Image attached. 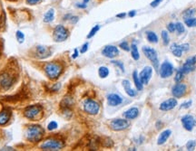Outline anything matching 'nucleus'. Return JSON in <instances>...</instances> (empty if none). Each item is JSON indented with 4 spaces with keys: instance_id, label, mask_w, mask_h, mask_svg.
<instances>
[{
    "instance_id": "412c9836",
    "label": "nucleus",
    "mask_w": 196,
    "mask_h": 151,
    "mask_svg": "<svg viewBox=\"0 0 196 151\" xmlns=\"http://www.w3.org/2000/svg\"><path fill=\"white\" fill-rule=\"evenodd\" d=\"M171 134H172V131H171L170 129H165V130H163V131L160 134V136H159V137H158L157 144H158V145H163V144L167 141V139L170 137Z\"/></svg>"
},
{
    "instance_id": "a18cd8bd",
    "label": "nucleus",
    "mask_w": 196,
    "mask_h": 151,
    "mask_svg": "<svg viewBox=\"0 0 196 151\" xmlns=\"http://www.w3.org/2000/svg\"><path fill=\"white\" fill-rule=\"evenodd\" d=\"M162 0H153V1L151 2L150 5H151L152 8H156V7H158L162 3Z\"/></svg>"
},
{
    "instance_id": "39448f33",
    "label": "nucleus",
    "mask_w": 196,
    "mask_h": 151,
    "mask_svg": "<svg viewBox=\"0 0 196 151\" xmlns=\"http://www.w3.org/2000/svg\"><path fill=\"white\" fill-rule=\"evenodd\" d=\"M143 52L144 55L146 56V58H148L152 62L154 69L157 71L158 67H159V60H158V55H157L156 51L152 47L143 46Z\"/></svg>"
},
{
    "instance_id": "79ce46f5",
    "label": "nucleus",
    "mask_w": 196,
    "mask_h": 151,
    "mask_svg": "<svg viewBox=\"0 0 196 151\" xmlns=\"http://www.w3.org/2000/svg\"><path fill=\"white\" fill-rule=\"evenodd\" d=\"M167 30L170 33H173L175 32V24L174 23H169L167 25Z\"/></svg>"
},
{
    "instance_id": "72a5a7b5",
    "label": "nucleus",
    "mask_w": 196,
    "mask_h": 151,
    "mask_svg": "<svg viewBox=\"0 0 196 151\" xmlns=\"http://www.w3.org/2000/svg\"><path fill=\"white\" fill-rule=\"evenodd\" d=\"M162 39L163 41L164 45H168V44L170 42V37H169V35H168L167 31H162Z\"/></svg>"
},
{
    "instance_id": "aec40b11",
    "label": "nucleus",
    "mask_w": 196,
    "mask_h": 151,
    "mask_svg": "<svg viewBox=\"0 0 196 151\" xmlns=\"http://www.w3.org/2000/svg\"><path fill=\"white\" fill-rule=\"evenodd\" d=\"M10 117H11V112L9 110L4 109L2 111H0V125L1 126L6 125L10 119Z\"/></svg>"
},
{
    "instance_id": "7ed1b4c3",
    "label": "nucleus",
    "mask_w": 196,
    "mask_h": 151,
    "mask_svg": "<svg viewBox=\"0 0 196 151\" xmlns=\"http://www.w3.org/2000/svg\"><path fill=\"white\" fill-rule=\"evenodd\" d=\"M24 113H25L26 118L31 120H37L43 115L42 108L39 105H32V106L27 107L25 109Z\"/></svg>"
},
{
    "instance_id": "4d7b16f0",
    "label": "nucleus",
    "mask_w": 196,
    "mask_h": 151,
    "mask_svg": "<svg viewBox=\"0 0 196 151\" xmlns=\"http://www.w3.org/2000/svg\"><path fill=\"white\" fill-rule=\"evenodd\" d=\"M83 1H84L83 3H85V4H88V2L90 1V0H83Z\"/></svg>"
},
{
    "instance_id": "a878e982",
    "label": "nucleus",
    "mask_w": 196,
    "mask_h": 151,
    "mask_svg": "<svg viewBox=\"0 0 196 151\" xmlns=\"http://www.w3.org/2000/svg\"><path fill=\"white\" fill-rule=\"evenodd\" d=\"M146 37H147V40L152 44H157L158 43V36L153 31L146 32Z\"/></svg>"
},
{
    "instance_id": "9b49d317",
    "label": "nucleus",
    "mask_w": 196,
    "mask_h": 151,
    "mask_svg": "<svg viewBox=\"0 0 196 151\" xmlns=\"http://www.w3.org/2000/svg\"><path fill=\"white\" fill-rule=\"evenodd\" d=\"M187 91V86L184 83L182 82H177L172 89V94L173 95L174 98H182L185 95Z\"/></svg>"
},
{
    "instance_id": "ddd939ff",
    "label": "nucleus",
    "mask_w": 196,
    "mask_h": 151,
    "mask_svg": "<svg viewBox=\"0 0 196 151\" xmlns=\"http://www.w3.org/2000/svg\"><path fill=\"white\" fill-rule=\"evenodd\" d=\"M102 54L107 58L113 59L114 57H116L119 54V50L116 46L114 45H106L103 51H102Z\"/></svg>"
},
{
    "instance_id": "4468645a",
    "label": "nucleus",
    "mask_w": 196,
    "mask_h": 151,
    "mask_svg": "<svg viewBox=\"0 0 196 151\" xmlns=\"http://www.w3.org/2000/svg\"><path fill=\"white\" fill-rule=\"evenodd\" d=\"M177 100L174 99V98H170L166 100H164L163 102H162L160 104V110L162 111H169V110H172V109H174L176 106H177Z\"/></svg>"
},
{
    "instance_id": "c9c22d12",
    "label": "nucleus",
    "mask_w": 196,
    "mask_h": 151,
    "mask_svg": "<svg viewBox=\"0 0 196 151\" xmlns=\"http://www.w3.org/2000/svg\"><path fill=\"white\" fill-rule=\"evenodd\" d=\"M195 146H196V141H195V140H189V141L187 142V144H186V148H187V150H189V151L194 150Z\"/></svg>"
},
{
    "instance_id": "f03ea898",
    "label": "nucleus",
    "mask_w": 196,
    "mask_h": 151,
    "mask_svg": "<svg viewBox=\"0 0 196 151\" xmlns=\"http://www.w3.org/2000/svg\"><path fill=\"white\" fill-rule=\"evenodd\" d=\"M44 136V129L38 125H33L28 127L27 131V138L30 142H39Z\"/></svg>"
},
{
    "instance_id": "bb28decb",
    "label": "nucleus",
    "mask_w": 196,
    "mask_h": 151,
    "mask_svg": "<svg viewBox=\"0 0 196 151\" xmlns=\"http://www.w3.org/2000/svg\"><path fill=\"white\" fill-rule=\"evenodd\" d=\"M74 103H75V101H74V100H73L71 97H66V98H64V100H62L61 105H62V107H64L65 109H69L72 105H74Z\"/></svg>"
},
{
    "instance_id": "c03bdc74",
    "label": "nucleus",
    "mask_w": 196,
    "mask_h": 151,
    "mask_svg": "<svg viewBox=\"0 0 196 151\" xmlns=\"http://www.w3.org/2000/svg\"><path fill=\"white\" fill-rule=\"evenodd\" d=\"M191 102H192L191 100H188V101H186V102L182 103L180 109H189V108L191 107Z\"/></svg>"
},
{
    "instance_id": "f257e3e1",
    "label": "nucleus",
    "mask_w": 196,
    "mask_h": 151,
    "mask_svg": "<svg viewBox=\"0 0 196 151\" xmlns=\"http://www.w3.org/2000/svg\"><path fill=\"white\" fill-rule=\"evenodd\" d=\"M45 72L47 76L50 80H56L57 79L63 72V66L56 63V62H51L47 63L45 65Z\"/></svg>"
},
{
    "instance_id": "f8f14e48",
    "label": "nucleus",
    "mask_w": 196,
    "mask_h": 151,
    "mask_svg": "<svg viewBox=\"0 0 196 151\" xmlns=\"http://www.w3.org/2000/svg\"><path fill=\"white\" fill-rule=\"evenodd\" d=\"M153 74V68L150 66H146L143 69V71L139 74V78L143 85H147L151 80Z\"/></svg>"
},
{
    "instance_id": "4c0bfd02",
    "label": "nucleus",
    "mask_w": 196,
    "mask_h": 151,
    "mask_svg": "<svg viewBox=\"0 0 196 151\" xmlns=\"http://www.w3.org/2000/svg\"><path fill=\"white\" fill-rule=\"evenodd\" d=\"M16 37H17L18 41L20 44H22V43L24 42V40H25V35H24L21 31H18V32H17Z\"/></svg>"
},
{
    "instance_id": "a19ab883",
    "label": "nucleus",
    "mask_w": 196,
    "mask_h": 151,
    "mask_svg": "<svg viewBox=\"0 0 196 151\" xmlns=\"http://www.w3.org/2000/svg\"><path fill=\"white\" fill-rule=\"evenodd\" d=\"M185 63L187 64H191V65H195L196 64V55H193L191 57H189L186 61Z\"/></svg>"
},
{
    "instance_id": "ea45409f",
    "label": "nucleus",
    "mask_w": 196,
    "mask_h": 151,
    "mask_svg": "<svg viewBox=\"0 0 196 151\" xmlns=\"http://www.w3.org/2000/svg\"><path fill=\"white\" fill-rule=\"evenodd\" d=\"M57 127H58V124L56 123V121H54V120H53V121L49 122V124L47 125V129L50 130V131H52V130L57 128Z\"/></svg>"
},
{
    "instance_id": "864d4df0",
    "label": "nucleus",
    "mask_w": 196,
    "mask_h": 151,
    "mask_svg": "<svg viewBox=\"0 0 196 151\" xmlns=\"http://www.w3.org/2000/svg\"><path fill=\"white\" fill-rule=\"evenodd\" d=\"M125 17H126V14H125V13H121V14L116 15V17H117V18H124Z\"/></svg>"
},
{
    "instance_id": "e433bc0d",
    "label": "nucleus",
    "mask_w": 196,
    "mask_h": 151,
    "mask_svg": "<svg viewBox=\"0 0 196 151\" xmlns=\"http://www.w3.org/2000/svg\"><path fill=\"white\" fill-rule=\"evenodd\" d=\"M183 77H184V73H183L181 70H179V71L177 72L175 77H174V81H175L176 82H181L182 81Z\"/></svg>"
},
{
    "instance_id": "0eeeda50",
    "label": "nucleus",
    "mask_w": 196,
    "mask_h": 151,
    "mask_svg": "<svg viewBox=\"0 0 196 151\" xmlns=\"http://www.w3.org/2000/svg\"><path fill=\"white\" fill-rule=\"evenodd\" d=\"M64 147V143L58 139H48L41 145L43 150H60Z\"/></svg>"
},
{
    "instance_id": "c85d7f7f",
    "label": "nucleus",
    "mask_w": 196,
    "mask_h": 151,
    "mask_svg": "<svg viewBox=\"0 0 196 151\" xmlns=\"http://www.w3.org/2000/svg\"><path fill=\"white\" fill-rule=\"evenodd\" d=\"M98 74L100 78L104 79L109 75V69L105 66H101L98 70Z\"/></svg>"
},
{
    "instance_id": "20e7f679",
    "label": "nucleus",
    "mask_w": 196,
    "mask_h": 151,
    "mask_svg": "<svg viewBox=\"0 0 196 151\" xmlns=\"http://www.w3.org/2000/svg\"><path fill=\"white\" fill-rule=\"evenodd\" d=\"M69 36L68 30L62 25L56 26L53 32V37L56 42H64Z\"/></svg>"
},
{
    "instance_id": "603ef678",
    "label": "nucleus",
    "mask_w": 196,
    "mask_h": 151,
    "mask_svg": "<svg viewBox=\"0 0 196 151\" xmlns=\"http://www.w3.org/2000/svg\"><path fill=\"white\" fill-rule=\"evenodd\" d=\"M135 15H136V11H135V10H132V11H130V12L128 13V17H133Z\"/></svg>"
},
{
    "instance_id": "13d9d810",
    "label": "nucleus",
    "mask_w": 196,
    "mask_h": 151,
    "mask_svg": "<svg viewBox=\"0 0 196 151\" xmlns=\"http://www.w3.org/2000/svg\"><path fill=\"white\" fill-rule=\"evenodd\" d=\"M195 124H196V120H195Z\"/></svg>"
},
{
    "instance_id": "6e6d98bb",
    "label": "nucleus",
    "mask_w": 196,
    "mask_h": 151,
    "mask_svg": "<svg viewBox=\"0 0 196 151\" xmlns=\"http://www.w3.org/2000/svg\"><path fill=\"white\" fill-rule=\"evenodd\" d=\"M78 54H79V53H78V50H77V49H75V53L73 54L72 57H73L74 59H76V58L78 56Z\"/></svg>"
},
{
    "instance_id": "cd10ccee",
    "label": "nucleus",
    "mask_w": 196,
    "mask_h": 151,
    "mask_svg": "<svg viewBox=\"0 0 196 151\" xmlns=\"http://www.w3.org/2000/svg\"><path fill=\"white\" fill-rule=\"evenodd\" d=\"M195 70V65H191V64H187L184 63V64L182 65V67L181 68V71L184 73L187 74L189 72H191Z\"/></svg>"
},
{
    "instance_id": "49530a36",
    "label": "nucleus",
    "mask_w": 196,
    "mask_h": 151,
    "mask_svg": "<svg viewBox=\"0 0 196 151\" xmlns=\"http://www.w3.org/2000/svg\"><path fill=\"white\" fill-rule=\"evenodd\" d=\"M42 0H27V3L30 6H34V5H37Z\"/></svg>"
},
{
    "instance_id": "5fc2aeb1",
    "label": "nucleus",
    "mask_w": 196,
    "mask_h": 151,
    "mask_svg": "<svg viewBox=\"0 0 196 151\" xmlns=\"http://www.w3.org/2000/svg\"><path fill=\"white\" fill-rule=\"evenodd\" d=\"M162 123L159 120V121H157L156 122V128L157 129H160V128H162Z\"/></svg>"
},
{
    "instance_id": "58836bf2",
    "label": "nucleus",
    "mask_w": 196,
    "mask_h": 151,
    "mask_svg": "<svg viewBox=\"0 0 196 151\" xmlns=\"http://www.w3.org/2000/svg\"><path fill=\"white\" fill-rule=\"evenodd\" d=\"M119 47H120V48H122L123 50L126 51V52H129V51H130V49H131V47L129 46V45H128V43H127L126 41H124V42H122V43L119 45Z\"/></svg>"
},
{
    "instance_id": "6e6552de",
    "label": "nucleus",
    "mask_w": 196,
    "mask_h": 151,
    "mask_svg": "<svg viewBox=\"0 0 196 151\" xmlns=\"http://www.w3.org/2000/svg\"><path fill=\"white\" fill-rule=\"evenodd\" d=\"M14 83V77L9 72H3L0 74V87L4 90H8Z\"/></svg>"
},
{
    "instance_id": "2eb2a0df",
    "label": "nucleus",
    "mask_w": 196,
    "mask_h": 151,
    "mask_svg": "<svg viewBox=\"0 0 196 151\" xmlns=\"http://www.w3.org/2000/svg\"><path fill=\"white\" fill-rule=\"evenodd\" d=\"M182 124L187 131H191L195 126V119L191 115H185L182 118Z\"/></svg>"
},
{
    "instance_id": "3c124183",
    "label": "nucleus",
    "mask_w": 196,
    "mask_h": 151,
    "mask_svg": "<svg viewBox=\"0 0 196 151\" xmlns=\"http://www.w3.org/2000/svg\"><path fill=\"white\" fill-rule=\"evenodd\" d=\"M76 7L78 8H82V9H85L87 8V4H85V3H82V4H76Z\"/></svg>"
},
{
    "instance_id": "8fccbe9b",
    "label": "nucleus",
    "mask_w": 196,
    "mask_h": 151,
    "mask_svg": "<svg viewBox=\"0 0 196 151\" xmlns=\"http://www.w3.org/2000/svg\"><path fill=\"white\" fill-rule=\"evenodd\" d=\"M78 20H79V17H78L72 16V17H70V22H71L72 24H76V23H77Z\"/></svg>"
},
{
    "instance_id": "393cba45",
    "label": "nucleus",
    "mask_w": 196,
    "mask_h": 151,
    "mask_svg": "<svg viewBox=\"0 0 196 151\" xmlns=\"http://www.w3.org/2000/svg\"><path fill=\"white\" fill-rule=\"evenodd\" d=\"M130 51H131V54H132V57H133V60L137 61V60H139V59H140L139 51H138L137 45H136L134 43H133V44H132Z\"/></svg>"
},
{
    "instance_id": "6ab92c4d",
    "label": "nucleus",
    "mask_w": 196,
    "mask_h": 151,
    "mask_svg": "<svg viewBox=\"0 0 196 151\" xmlns=\"http://www.w3.org/2000/svg\"><path fill=\"white\" fill-rule=\"evenodd\" d=\"M122 84H123V87L125 91V92L130 96V97H135L136 94H137V91H134L133 89H132L131 87V83L128 80H124L122 82Z\"/></svg>"
},
{
    "instance_id": "5701e85b",
    "label": "nucleus",
    "mask_w": 196,
    "mask_h": 151,
    "mask_svg": "<svg viewBox=\"0 0 196 151\" xmlns=\"http://www.w3.org/2000/svg\"><path fill=\"white\" fill-rule=\"evenodd\" d=\"M171 52L172 53V54L176 57H181L182 55V51L181 49V46L177 44H172L171 45Z\"/></svg>"
},
{
    "instance_id": "37998d69",
    "label": "nucleus",
    "mask_w": 196,
    "mask_h": 151,
    "mask_svg": "<svg viewBox=\"0 0 196 151\" xmlns=\"http://www.w3.org/2000/svg\"><path fill=\"white\" fill-rule=\"evenodd\" d=\"M112 63H113L114 64H115L116 66H118V67L121 69V71H122L123 72H124V66L123 63H121V62H119V61H112Z\"/></svg>"
},
{
    "instance_id": "2f4dec72",
    "label": "nucleus",
    "mask_w": 196,
    "mask_h": 151,
    "mask_svg": "<svg viewBox=\"0 0 196 151\" xmlns=\"http://www.w3.org/2000/svg\"><path fill=\"white\" fill-rule=\"evenodd\" d=\"M175 31H176L179 35L184 33V31H185L184 26H183L181 22H177V23L175 24Z\"/></svg>"
},
{
    "instance_id": "f704fd0d",
    "label": "nucleus",
    "mask_w": 196,
    "mask_h": 151,
    "mask_svg": "<svg viewBox=\"0 0 196 151\" xmlns=\"http://www.w3.org/2000/svg\"><path fill=\"white\" fill-rule=\"evenodd\" d=\"M104 141H102V142H101V144H102L104 146H105V147H111V146H113L114 142H113L112 139H110L109 137H104Z\"/></svg>"
},
{
    "instance_id": "1a4fd4ad",
    "label": "nucleus",
    "mask_w": 196,
    "mask_h": 151,
    "mask_svg": "<svg viewBox=\"0 0 196 151\" xmlns=\"http://www.w3.org/2000/svg\"><path fill=\"white\" fill-rule=\"evenodd\" d=\"M130 126V122L123 119H115L110 122V128L114 131H121L126 129Z\"/></svg>"
},
{
    "instance_id": "b1692460",
    "label": "nucleus",
    "mask_w": 196,
    "mask_h": 151,
    "mask_svg": "<svg viewBox=\"0 0 196 151\" xmlns=\"http://www.w3.org/2000/svg\"><path fill=\"white\" fill-rule=\"evenodd\" d=\"M55 19V10L53 8L49 9L44 16V22L45 23H51Z\"/></svg>"
},
{
    "instance_id": "bf43d9fd",
    "label": "nucleus",
    "mask_w": 196,
    "mask_h": 151,
    "mask_svg": "<svg viewBox=\"0 0 196 151\" xmlns=\"http://www.w3.org/2000/svg\"><path fill=\"white\" fill-rule=\"evenodd\" d=\"M10 1H12V0H10Z\"/></svg>"
},
{
    "instance_id": "7c9ffc66",
    "label": "nucleus",
    "mask_w": 196,
    "mask_h": 151,
    "mask_svg": "<svg viewBox=\"0 0 196 151\" xmlns=\"http://www.w3.org/2000/svg\"><path fill=\"white\" fill-rule=\"evenodd\" d=\"M184 23L188 27H195L196 26V18L195 17H189L184 19Z\"/></svg>"
},
{
    "instance_id": "dca6fc26",
    "label": "nucleus",
    "mask_w": 196,
    "mask_h": 151,
    "mask_svg": "<svg viewBox=\"0 0 196 151\" xmlns=\"http://www.w3.org/2000/svg\"><path fill=\"white\" fill-rule=\"evenodd\" d=\"M123 100H124L123 98L116 93H111L107 95V103L109 106H112V107L118 106L123 103Z\"/></svg>"
},
{
    "instance_id": "f3484780",
    "label": "nucleus",
    "mask_w": 196,
    "mask_h": 151,
    "mask_svg": "<svg viewBox=\"0 0 196 151\" xmlns=\"http://www.w3.org/2000/svg\"><path fill=\"white\" fill-rule=\"evenodd\" d=\"M36 54L38 58L40 59H44L47 58L48 56H50L51 54V51L48 47L47 46H43V45H39L37 47L36 49Z\"/></svg>"
},
{
    "instance_id": "de8ad7c7",
    "label": "nucleus",
    "mask_w": 196,
    "mask_h": 151,
    "mask_svg": "<svg viewBox=\"0 0 196 151\" xmlns=\"http://www.w3.org/2000/svg\"><path fill=\"white\" fill-rule=\"evenodd\" d=\"M180 46H181V49H182V52H187V51L190 49L189 44H182V45H181Z\"/></svg>"
},
{
    "instance_id": "473e14b6",
    "label": "nucleus",
    "mask_w": 196,
    "mask_h": 151,
    "mask_svg": "<svg viewBox=\"0 0 196 151\" xmlns=\"http://www.w3.org/2000/svg\"><path fill=\"white\" fill-rule=\"evenodd\" d=\"M99 29H100V26H98V25L95 26L91 29V31L89 32V34L87 35V38L90 39V38H92L93 36H95V34L99 31Z\"/></svg>"
},
{
    "instance_id": "423d86ee",
    "label": "nucleus",
    "mask_w": 196,
    "mask_h": 151,
    "mask_svg": "<svg viewBox=\"0 0 196 151\" xmlns=\"http://www.w3.org/2000/svg\"><path fill=\"white\" fill-rule=\"evenodd\" d=\"M84 109L89 115H96L100 110V105L97 101L87 99L84 102Z\"/></svg>"
},
{
    "instance_id": "4be33fe9",
    "label": "nucleus",
    "mask_w": 196,
    "mask_h": 151,
    "mask_svg": "<svg viewBox=\"0 0 196 151\" xmlns=\"http://www.w3.org/2000/svg\"><path fill=\"white\" fill-rule=\"evenodd\" d=\"M133 82H134V85L136 87V89L138 91H142L143 88V84L142 83L140 78H139V75H138V72L137 71H134L133 72Z\"/></svg>"
},
{
    "instance_id": "a211bd4d",
    "label": "nucleus",
    "mask_w": 196,
    "mask_h": 151,
    "mask_svg": "<svg viewBox=\"0 0 196 151\" xmlns=\"http://www.w3.org/2000/svg\"><path fill=\"white\" fill-rule=\"evenodd\" d=\"M123 115L126 119H134L139 115V109L136 107H133V108L127 109L126 111H124Z\"/></svg>"
},
{
    "instance_id": "c756f323",
    "label": "nucleus",
    "mask_w": 196,
    "mask_h": 151,
    "mask_svg": "<svg viewBox=\"0 0 196 151\" xmlns=\"http://www.w3.org/2000/svg\"><path fill=\"white\" fill-rule=\"evenodd\" d=\"M196 13V9L195 8H188L186 10L183 11L182 13V17L184 19L189 18V17H192V16Z\"/></svg>"
},
{
    "instance_id": "9d476101",
    "label": "nucleus",
    "mask_w": 196,
    "mask_h": 151,
    "mask_svg": "<svg viewBox=\"0 0 196 151\" xmlns=\"http://www.w3.org/2000/svg\"><path fill=\"white\" fill-rule=\"evenodd\" d=\"M173 66L171 63H169L168 61H164L160 67V76L162 79H166L169 78L172 75L173 73Z\"/></svg>"
},
{
    "instance_id": "09e8293b",
    "label": "nucleus",
    "mask_w": 196,
    "mask_h": 151,
    "mask_svg": "<svg viewBox=\"0 0 196 151\" xmlns=\"http://www.w3.org/2000/svg\"><path fill=\"white\" fill-rule=\"evenodd\" d=\"M87 50H88V43H85V44L82 46L80 52H81V54H85Z\"/></svg>"
}]
</instances>
